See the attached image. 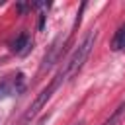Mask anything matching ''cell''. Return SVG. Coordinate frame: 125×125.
<instances>
[{
    "label": "cell",
    "instance_id": "obj_8",
    "mask_svg": "<svg viewBox=\"0 0 125 125\" xmlns=\"http://www.w3.org/2000/svg\"><path fill=\"white\" fill-rule=\"evenodd\" d=\"M47 121H49V113H47V115H43V117H41V119H39V121H37L35 125H45Z\"/></svg>",
    "mask_w": 125,
    "mask_h": 125
},
{
    "label": "cell",
    "instance_id": "obj_7",
    "mask_svg": "<svg viewBox=\"0 0 125 125\" xmlns=\"http://www.w3.org/2000/svg\"><path fill=\"white\" fill-rule=\"evenodd\" d=\"M123 111H125V102H123V104H121V105H119V107H117V109H115V111H113V113L109 115V119H105V121H104L102 125H119V121H121V115H123Z\"/></svg>",
    "mask_w": 125,
    "mask_h": 125
},
{
    "label": "cell",
    "instance_id": "obj_3",
    "mask_svg": "<svg viewBox=\"0 0 125 125\" xmlns=\"http://www.w3.org/2000/svg\"><path fill=\"white\" fill-rule=\"evenodd\" d=\"M25 88V78L21 72L14 74V76H8L0 82V98H6V96H12V94H20L23 92Z\"/></svg>",
    "mask_w": 125,
    "mask_h": 125
},
{
    "label": "cell",
    "instance_id": "obj_2",
    "mask_svg": "<svg viewBox=\"0 0 125 125\" xmlns=\"http://www.w3.org/2000/svg\"><path fill=\"white\" fill-rule=\"evenodd\" d=\"M64 80H66V76H64L62 68H61V70L57 72V76H55V78L51 80V84H49V86H45V88H43V90H41V92L37 94V98H35V100H33V104H31L29 107H27V111L23 113V117L20 119V123H18V125H25L27 121H31V119H33V117H35V115L39 113V109L47 105V102L51 100L53 92H55V90H57V88H59V86H61V84H62Z\"/></svg>",
    "mask_w": 125,
    "mask_h": 125
},
{
    "label": "cell",
    "instance_id": "obj_6",
    "mask_svg": "<svg viewBox=\"0 0 125 125\" xmlns=\"http://www.w3.org/2000/svg\"><path fill=\"white\" fill-rule=\"evenodd\" d=\"M111 49L113 51H125V25H121L115 31V35L111 39Z\"/></svg>",
    "mask_w": 125,
    "mask_h": 125
},
{
    "label": "cell",
    "instance_id": "obj_1",
    "mask_svg": "<svg viewBox=\"0 0 125 125\" xmlns=\"http://www.w3.org/2000/svg\"><path fill=\"white\" fill-rule=\"evenodd\" d=\"M94 41H96V31H90V33L84 37V41L74 49V53L70 55V59L64 62L62 72H64L66 80L72 78V76H76V74L80 72V68L84 66V62H86V59H88V55H90V51H92V47H94Z\"/></svg>",
    "mask_w": 125,
    "mask_h": 125
},
{
    "label": "cell",
    "instance_id": "obj_9",
    "mask_svg": "<svg viewBox=\"0 0 125 125\" xmlns=\"http://www.w3.org/2000/svg\"><path fill=\"white\" fill-rule=\"evenodd\" d=\"M72 125H82V121H78V123H72Z\"/></svg>",
    "mask_w": 125,
    "mask_h": 125
},
{
    "label": "cell",
    "instance_id": "obj_5",
    "mask_svg": "<svg viewBox=\"0 0 125 125\" xmlns=\"http://www.w3.org/2000/svg\"><path fill=\"white\" fill-rule=\"evenodd\" d=\"M59 41H61V39H57V41L51 45L49 53L45 55V59H43V64H41V72H43V70H47V68H51V66L55 64V61L59 59V55H61V45H59Z\"/></svg>",
    "mask_w": 125,
    "mask_h": 125
},
{
    "label": "cell",
    "instance_id": "obj_4",
    "mask_svg": "<svg viewBox=\"0 0 125 125\" xmlns=\"http://www.w3.org/2000/svg\"><path fill=\"white\" fill-rule=\"evenodd\" d=\"M31 45H33V41H31V37H29V33H25V31H21L16 39H12V43H10V49H12V53H16V55H27L29 51H31Z\"/></svg>",
    "mask_w": 125,
    "mask_h": 125
}]
</instances>
